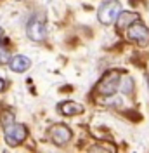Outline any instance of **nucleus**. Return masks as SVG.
Here are the masks:
<instances>
[{"mask_svg": "<svg viewBox=\"0 0 149 153\" xmlns=\"http://www.w3.org/2000/svg\"><path fill=\"white\" fill-rule=\"evenodd\" d=\"M120 78H121V71H118V70H109V71H106L103 75V78L99 80L97 87H95L97 94L106 96V97L114 96L116 91L120 89V84H121Z\"/></svg>", "mask_w": 149, "mask_h": 153, "instance_id": "f257e3e1", "label": "nucleus"}, {"mask_svg": "<svg viewBox=\"0 0 149 153\" xmlns=\"http://www.w3.org/2000/svg\"><path fill=\"white\" fill-rule=\"evenodd\" d=\"M121 14V4L118 0H106L101 4L99 12H97V18L103 25H113L116 23L118 18Z\"/></svg>", "mask_w": 149, "mask_h": 153, "instance_id": "f03ea898", "label": "nucleus"}, {"mask_svg": "<svg viewBox=\"0 0 149 153\" xmlns=\"http://www.w3.org/2000/svg\"><path fill=\"white\" fill-rule=\"evenodd\" d=\"M26 35L30 40L33 42H42L47 37V26H45V19L42 16H35L28 21L26 25Z\"/></svg>", "mask_w": 149, "mask_h": 153, "instance_id": "7ed1b4c3", "label": "nucleus"}, {"mask_svg": "<svg viewBox=\"0 0 149 153\" xmlns=\"http://www.w3.org/2000/svg\"><path fill=\"white\" fill-rule=\"evenodd\" d=\"M47 136H49V139L52 141L54 144L57 146H64L66 143H69V139H71V131L63 124H54L50 125L49 129H47Z\"/></svg>", "mask_w": 149, "mask_h": 153, "instance_id": "20e7f679", "label": "nucleus"}, {"mask_svg": "<svg viewBox=\"0 0 149 153\" xmlns=\"http://www.w3.org/2000/svg\"><path fill=\"white\" fill-rule=\"evenodd\" d=\"M4 131H5V143L9 144V146H18V144L23 143L24 137L28 136L26 127L23 124H16V122L12 125H9V127H5Z\"/></svg>", "mask_w": 149, "mask_h": 153, "instance_id": "39448f33", "label": "nucleus"}, {"mask_svg": "<svg viewBox=\"0 0 149 153\" xmlns=\"http://www.w3.org/2000/svg\"><path fill=\"white\" fill-rule=\"evenodd\" d=\"M127 38L137 42L139 45H148L149 44V30H148V26L142 25L140 21H135L130 28H128V31H127Z\"/></svg>", "mask_w": 149, "mask_h": 153, "instance_id": "423d86ee", "label": "nucleus"}, {"mask_svg": "<svg viewBox=\"0 0 149 153\" xmlns=\"http://www.w3.org/2000/svg\"><path fill=\"white\" fill-rule=\"evenodd\" d=\"M9 66L14 73H23V71H26V70L31 66V61H30L26 56H21V54H19V56H14L10 59Z\"/></svg>", "mask_w": 149, "mask_h": 153, "instance_id": "0eeeda50", "label": "nucleus"}, {"mask_svg": "<svg viewBox=\"0 0 149 153\" xmlns=\"http://www.w3.org/2000/svg\"><path fill=\"white\" fill-rule=\"evenodd\" d=\"M59 111L66 117H74V115L83 113V106L80 103H74V101H64L59 105Z\"/></svg>", "mask_w": 149, "mask_h": 153, "instance_id": "6e6552de", "label": "nucleus"}, {"mask_svg": "<svg viewBox=\"0 0 149 153\" xmlns=\"http://www.w3.org/2000/svg\"><path fill=\"white\" fill-rule=\"evenodd\" d=\"M135 21H139V14H137V12H123V10H121L116 25H118L120 30H125V28H130Z\"/></svg>", "mask_w": 149, "mask_h": 153, "instance_id": "1a4fd4ad", "label": "nucleus"}, {"mask_svg": "<svg viewBox=\"0 0 149 153\" xmlns=\"http://www.w3.org/2000/svg\"><path fill=\"white\" fill-rule=\"evenodd\" d=\"M120 89H121V92H123V94H130L132 91H134V78H132L130 75H127L123 80H121Z\"/></svg>", "mask_w": 149, "mask_h": 153, "instance_id": "9d476101", "label": "nucleus"}, {"mask_svg": "<svg viewBox=\"0 0 149 153\" xmlns=\"http://www.w3.org/2000/svg\"><path fill=\"white\" fill-rule=\"evenodd\" d=\"M0 120H2V125H4V129H5V127H9V125L14 124V113L5 110L4 113L0 115Z\"/></svg>", "mask_w": 149, "mask_h": 153, "instance_id": "9b49d317", "label": "nucleus"}, {"mask_svg": "<svg viewBox=\"0 0 149 153\" xmlns=\"http://www.w3.org/2000/svg\"><path fill=\"white\" fill-rule=\"evenodd\" d=\"M90 150H92V152H99V150H106V152H114V146H113V144H106V143H99V144H94Z\"/></svg>", "mask_w": 149, "mask_h": 153, "instance_id": "f8f14e48", "label": "nucleus"}, {"mask_svg": "<svg viewBox=\"0 0 149 153\" xmlns=\"http://www.w3.org/2000/svg\"><path fill=\"white\" fill-rule=\"evenodd\" d=\"M10 54L5 51V49H2L0 47V65H7V63H10Z\"/></svg>", "mask_w": 149, "mask_h": 153, "instance_id": "ddd939ff", "label": "nucleus"}, {"mask_svg": "<svg viewBox=\"0 0 149 153\" xmlns=\"http://www.w3.org/2000/svg\"><path fill=\"white\" fill-rule=\"evenodd\" d=\"M4 40H5V35H4V30L0 28V47H2V44H4Z\"/></svg>", "mask_w": 149, "mask_h": 153, "instance_id": "4468645a", "label": "nucleus"}, {"mask_svg": "<svg viewBox=\"0 0 149 153\" xmlns=\"http://www.w3.org/2000/svg\"><path fill=\"white\" fill-rule=\"evenodd\" d=\"M4 89H5V80H4V78L0 76V92H2Z\"/></svg>", "mask_w": 149, "mask_h": 153, "instance_id": "2eb2a0df", "label": "nucleus"}, {"mask_svg": "<svg viewBox=\"0 0 149 153\" xmlns=\"http://www.w3.org/2000/svg\"><path fill=\"white\" fill-rule=\"evenodd\" d=\"M146 80H148V89H149V75H146Z\"/></svg>", "mask_w": 149, "mask_h": 153, "instance_id": "dca6fc26", "label": "nucleus"}, {"mask_svg": "<svg viewBox=\"0 0 149 153\" xmlns=\"http://www.w3.org/2000/svg\"><path fill=\"white\" fill-rule=\"evenodd\" d=\"M18 2H19V0H18Z\"/></svg>", "mask_w": 149, "mask_h": 153, "instance_id": "f3484780", "label": "nucleus"}]
</instances>
